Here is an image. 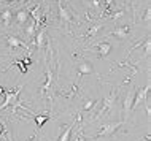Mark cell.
<instances>
[{
	"label": "cell",
	"instance_id": "obj_23",
	"mask_svg": "<svg viewBox=\"0 0 151 141\" xmlns=\"http://www.w3.org/2000/svg\"><path fill=\"white\" fill-rule=\"evenodd\" d=\"M92 5L94 6H99V0H92Z\"/></svg>",
	"mask_w": 151,
	"mask_h": 141
},
{
	"label": "cell",
	"instance_id": "obj_19",
	"mask_svg": "<svg viewBox=\"0 0 151 141\" xmlns=\"http://www.w3.org/2000/svg\"><path fill=\"white\" fill-rule=\"evenodd\" d=\"M102 29V26H100V24H96V26H92L91 27V29H89V32H88V37H96V35H97V32H99Z\"/></svg>",
	"mask_w": 151,
	"mask_h": 141
},
{
	"label": "cell",
	"instance_id": "obj_5",
	"mask_svg": "<svg viewBox=\"0 0 151 141\" xmlns=\"http://www.w3.org/2000/svg\"><path fill=\"white\" fill-rule=\"evenodd\" d=\"M132 103H134V95H132V92H129V94L126 95L124 103H122V110H124V118H127V116L130 114V111H132Z\"/></svg>",
	"mask_w": 151,
	"mask_h": 141
},
{
	"label": "cell",
	"instance_id": "obj_24",
	"mask_svg": "<svg viewBox=\"0 0 151 141\" xmlns=\"http://www.w3.org/2000/svg\"><path fill=\"white\" fill-rule=\"evenodd\" d=\"M121 16H122V11H119V13H116V14H115V18H121Z\"/></svg>",
	"mask_w": 151,
	"mask_h": 141
},
{
	"label": "cell",
	"instance_id": "obj_14",
	"mask_svg": "<svg viewBox=\"0 0 151 141\" xmlns=\"http://www.w3.org/2000/svg\"><path fill=\"white\" fill-rule=\"evenodd\" d=\"M45 37H46V33H45V30L42 29V30L38 32V33H37V37L34 38V40H35V43H37V48H38V49H42L43 41H45Z\"/></svg>",
	"mask_w": 151,
	"mask_h": 141
},
{
	"label": "cell",
	"instance_id": "obj_12",
	"mask_svg": "<svg viewBox=\"0 0 151 141\" xmlns=\"http://www.w3.org/2000/svg\"><path fill=\"white\" fill-rule=\"evenodd\" d=\"M27 21H29V13H27V11L21 10V11L16 13V22L18 24H26Z\"/></svg>",
	"mask_w": 151,
	"mask_h": 141
},
{
	"label": "cell",
	"instance_id": "obj_26",
	"mask_svg": "<svg viewBox=\"0 0 151 141\" xmlns=\"http://www.w3.org/2000/svg\"><path fill=\"white\" fill-rule=\"evenodd\" d=\"M24 141H35V138H27V140H24Z\"/></svg>",
	"mask_w": 151,
	"mask_h": 141
},
{
	"label": "cell",
	"instance_id": "obj_17",
	"mask_svg": "<svg viewBox=\"0 0 151 141\" xmlns=\"http://www.w3.org/2000/svg\"><path fill=\"white\" fill-rule=\"evenodd\" d=\"M35 22H30L29 26H27V29H26V33H27V38L29 40H34L35 38Z\"/></svg>",
	"mask_w": 151,
	"mask_h": 141
},
{
	"label": "cell",
	"instance_id": "obj_20",
	"mask_svg": "<svg viewBox=\"0 0 151 141\" xmlns=\"http://www.w3.org/2000/svg\"><path fill=\"white\" fill-rule=\"evenodd\" d=\"M96 103H97V100H88V102L83 105V110H84V111H89L91 108L96 106Z\"/></svg>",
	"mask_w": 151,
	"mask_h": 141
},
{
	"label": "cell",
	"instance_id": "obj_27",
	"mask_svg": "<svg viewBox=\"0 0 151 141\" xmlns=\"http://www.w3.org/2000/svg\"><path fill=\"white\" fill-rule=\"evenodd\" d=\"M2 132H3V125L0 124V133H2Z\"/></svg>",
	"mask_w": 151,
	"mask_h": 141
},
{
	"label": "cell",
	"instance_id": "obj_29",
	"mask_svg": "<svg viewBox=\"0 0 151 141\" xmlns=\"http://www.w3.org/2000/svg\"><path fill=\"white\" fill-rule=\"evenodd\" d=\"M29 2H30V0H29Z\"/></svg>",
	"mask_w": 151,
	"mask_h": 141
},
{
	"label": "cell",
	"instance_id": "obj_1",
	"mask_svg": "<svg viewBox=\"0 0 151 141\" xmlns=\"http://www.w3.org/2000/svg\"><path fill=\"white\" fill-rule=\"evenodd\" d=\"M21 89H22V86L16 87V90H11V92L5 90L3 92V95H5L6 98H5V102H3V105H0V111L5 110V108H8V106H11V105H14V106H21V108H24V110H27V108L22 106V105L19 103V100H18L19 94H21Z\"/></svg>",
	"mask_w": 151,
	"mask_h": 141
},
{
	"label": "cell",
	"instance_id": "obj_2",
	"mask_svg": "<svg viewBox=\"0 0 151 141\" xmlns=\"http://www.w3.org/2000/svg\"><path fill=\"white\" fill-rule=\"evenodd\" d=\"M122 125V122H111V124H105V125H102L100 127V130L97 132V135H96V138L97 140H100V138H107V136L110 135H113L115 132L118 130Z\"/></svg>",
	"mask_w": 151,
	"mask_h": 141
},
{
	"label": "cell",
	"instance_id": "obj_28",
	"mask_svg": "<svg viewBox=\"0 0 151 141\" xmlns=\"http://www.w3.org/2000/svg\"><path fill=\"white\" fill-rule=\"evenodd\" d=\"M10 2H13V0H10Z\"/></svg>",
	"mask_w": 151,
	"mask_h": 141
},
{
	"label": "cell",
	"instance_id": "obj_21",
	"mask_svg": "<svg viewBox=\"0 0 151 141\" xmlns=\"http://www.w3.org/2000/svg\"><path fill=\"white\" fill-rule=\"evenodd\" d=\"M75 141H86L84 140V135H83V132H78V135H76V138H75Z\"/></svg>",
	"mask_w": 151,
	"mask_h": 141
},
{
	"label": "cell",
	"instance_id": "obj_18",
	"mask_svg": "<svg viewBox=\"0 0 151 141\" xmlns=\"http://www.w3.org/2000/svg\"><path fill=\"white\" fill-rule=\"evenodd\" d=\"M35 124H37V127L38 128H42L43 127V124L46 122L48 119H50V116H40V114H35Z\"/></svg>",
	"mask_w": 151,
	"mask_h": 141
},
{
	"label": "cell",
	"instance_id": "obj_8",
	"mask_svg": "<svg viewBox=\"0 0 151 141\" xmlns=\"http://www.w3.org/2000/svg\"><path fill=\"white\" fill-rule=\"evenodd\" d=\"M58 6H59V16H60V19H62L64 22H72V16L70 13H68V10L62 5V2L60 0H58Z\"/></svg>",
	"mask_w": 151,
	"mask_h": 141
},
{
	"label": "cell",
	"instance_id": "obj_6",
	"mask_svg": "<svg viewBox=\"0 0 151 141\" xmlns=\"http://www.w3.org/2000/svg\"><path fill=\"white\" fill-rule=\"evenodd\" d=\"M94 73V68L89 62H86V60H83V62L78 63V75L80 76H84V75H91Z\"/></svg>",
	"mask_w": 151,
	"mask_h": 141
},
{
	"label": "cell",
	"instance_id": "obj_9",
	"mask_svg": "<svg viewBox=\"0 0 151 141\" xmlns=\"http://www.w3.org/2000/svg\"><path fill=\"white\" fill-rule=\"evenodd\" d=\"M51 86H52V71H51V68L48 67L46 68V83L42 86V92L43 94H48L51 89Z\"/></svg>",
	"mask_w": 151,
	"mask_h": 141
},
{
	"label": "cell",
	"instance_id": "obj_22",
	"mask_svg": "<svg viewBox=\"0 0 151 141\" xmlns=\"http://www.w3.org/2000/svg\"><path fill=\"white\" fill-rule=\"evenodd\" d=\"M150 18H151V14H150V8H148V10H146V14H145V21L148 22V21H150Z\"/></svg>",
	"mask_w": 151,
	"mask_h": 141
},
{
	"label": "cell",
	"instance_id": "obj_3",
	"mask_svg": "<svg viewBox=\"0 0 151 141\" xmlns=\"http://www.w3.org/2000/svg\"><path fill=\"white\" fill-rule=\"evenodd\" d=\"M148 92H150V83L146 84L145 87H142V89L137 90L135 97H134V103H132V110H135L137 106H140L142 103L145 102L146 98H148Z\"/></svg>",
	"mask_w": 151,
	"mask_h": 141
},
{
	"label": "cell",
	"instance_id": "obj_4",
	"mask_svg": "<svg viewBox=\"0 0 151 141\" xmlns=\"http://www.w3.org/2000/svg\"><path fill=\"white\" fill-rule=\"evenodd\" d=\"M115 98H116V94H115V92H111V94H110L107 98H104V105H102V108L99 110V113H97L96 118H100V116L104 114L105 111H108L110 108H111L113 105H115Z\"/></svg>",
	"mask_w": 151,
	"mask_h": 141
},
{
	"label": "cell",
	"instance_id": "obj_13",
	"mask_svg": "<svg viewBox=\"0 0 151 141\" xmlns=\"http://www.w3.org/2000/svg\"><path fill=\"white\" fill-rule=\"evenodd\" d=\"M29 13H30L32 18H34L35 27H38V26H40V22H42V19H40V6L37 5V6L34 8V10H30V11H29Z\"/></svg>",
	"mask_w": 151,
	"mask_h": 141
},
{
	"label": "cell",
	"instance_id": "obj_11",
	"mask_svg": "<svg viewBox=\"0 0 151 141\" xmlns=\"http://www.w3.org/2000/svg\"><path fill=\"white\" fill-rule=\"evenodd\" d=\"M97 49H99L100 56H108V54H110V51H111V45H110L108 41L99 43V45H97Z\"/></svg>",
	"mask_w": 151,
	"mask_h": 141
},
{
	"label": "cell",
	"instance_id": "obj_7",
	"mask_svg": "<svg viewBox=\"0 0 151 141\" xmlns=\"http://www.w3.org/2000/svg\"><path fill=\"white\" fill-rule=\"evenodd\" d=\"M113 35L118 37L119 40L129 38V35H130V26H121V27H118V29L113 32Z\"/></svg>",
	"mask_w": 151,
	"mask_h": 141
},
{
	"label": "cell",
	"instance_id": "obj_10",
	"mask_svg": "<svg viewBox=\"0 0 151 141\" xmlns=\"http://www.w3.org/2000/svg\"><path fill=\"white\" fill-rule=\"evenodd\" d=\"M6 41H8V46H10V48H26V49H27L26 43H22L21 40H18L16 37H11V35H10V37H6Z\"/></svg>",
	"mask_w": 151,
	"mask_h": 141
},
{
	"label": "cell",
	"instance_id": "obj_25",
	"mask_svg": "<svg viewBox=\"0 0 151 141\" xmlns=\"http://www.w3.org/2000/svg\"><path fill=\"white\" fill-rule=\"evenodd\" d=\"M105 3H107V5L110 6V5H111V3H113V0H105Z\"/></svg>",
	"mask_w": 151,
	"mask_h": 141
},
{
	"label": "cell",
	"instance_id": "obj_15",
	"mask_svg": "<svg viewBox=\"0 0 151 141\" xmlns=\"http://www.w3.org/2000/svg\"><path fill=\"white\" fill-rule=\"evenodd\" d=\"M72 130H73V124L68 125L67 128L64 130V133L59 136V141H70V136H72Z\"/></svg>",
	"mask_w": 151,
	"mask_h": 141
},
{
	"label": "cell",
	"instance_id": "obj_16",
	"mask_svg": "<svg viewBox=\"0 0 151 141\" xmlns=\"http://www.w3.org/2000/svg\"><path fill=\"white\" fill-rule=\"evenodd\" d=\"M11 18H13V13L10 10H5L2 13V21H3V26H10L11 22Z\"/></svg>",
	"mask_w": 151,
	"mask_h": 141
}]
</instances>
